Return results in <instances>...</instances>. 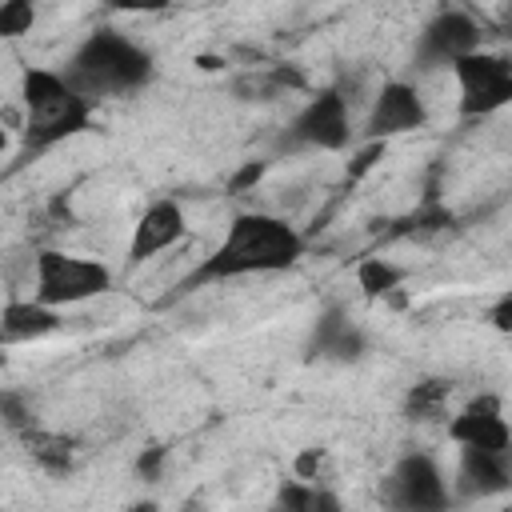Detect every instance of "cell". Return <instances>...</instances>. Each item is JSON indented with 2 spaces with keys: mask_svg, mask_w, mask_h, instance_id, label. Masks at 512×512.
<instances>
[{
  "mask_svg": "<svg viewBox=\"0 0 512 512\" xmlns=\"http://www.w3.org/2000/svg\"><path fill=\"white\" fill-rule=\"evenodd\" d=\"M0 420H4V428H8L12 436H20V432H28V428L36 424L32 404L24 400V392H16V388H4V392H0Z\"/></svg>",
  "mask_w": 512,
  "mask_h": 512,
  "instance_id": "obj_19",
  "label": "cell"
},
{
  "mask_svg": "<svg viewBox=\"0 0 512 512\" xmlns=\"http://www.w3.org/2000/svg\"><path fill=\"white\" fill-rule=\"evenodd\" d=\"M308 240L304 232L276 216V212H236L220 236V244L188 272L184 288H208L224 280H244V276H280L300 264Z\"/></svg>",
  "mask_w": 512,
  "mask_h": 512,
  "instance_id": "obj_1",
  "label": "cell"
},
{
  "mask_svg": "<svg viewBox=\"0 0 512 512\" xmlns=\"http://www.w3.org/2000/svg\"><path fill=\"white\" fill-rule=\"evenodd\" d=\"M276 504L280 508H292V512H336L340 508V496H332L320 480H284L280 492H276Z\"/></svg>",
  "mask_w": 512,
  "mask_h": 512,
  "instance_id": "obj_16",
  "label": "cell"
},
{
  "mask_svg": "<svg viewBox=\"0 0 512 512\" xmlns=\"http://www.w3.org/2000/svg\"><path fill=\"white\" fill-rule=\"evenodd\" d=\"M448 440L456 448H480V452H508L512 448V424L504 416V400L496 392L472 396L452 420Z\"/></svg>",
  "mask_w": 512,
  "mask_h": 512,
  "instance_id": "obj_11",
  "label": "cell"
},
{
  "mask_svg": "<svg viewBox=\"0 0 512 512\" xmlns=\"http://www.w3.org/2000/svg\"><path fill=\"white\" fill-rule=\"evenodd\" d=\"M20 444L32 456V464L44 468V472H52V476H64L72 468V460H76V440L64 436V432L40 428V424H32L28 432H20Z\"/></svg>",
  "mask_w": 512,
  "mask_h": 512,
  "instance_id": "obj_15",
  "label": "cell"
},
{
  "mask_svg": "<svg viewBox=\"0 0 512 512\" xmlns=\"http://www.w3.org/2000/svg\"><path fill=\"white\" fill-rule=\"evenodd\" d=\"M380 500L400 512H440V508L456 504V492H452V480L444 476L440 460L416 448V452H404L388 468V476L380 484Z\"/></svg>",
  "mask_w": 512,
  "mask_h": 512,
  "instance_id": "obj_6",
  "label": "cell"
},
{
  "mask_svg": "<svg viewBox=\"0 0 512 512\" xmlns=\"http://www.w3.org/2000/svg\"><path fill=\"white\" fill-rule=\"evenodd\" d=\"M112 268L100 256H80L64 248H40L32 256V296L52 308H76L112 292Z\"/></svg>",
  "mask_w": 512,
  "mask_h": 512,
  "instance_id": "obj_4",
  "label": "cell"
},
{
  "mask_svg": "<svg viewBox=\"0 0 512 512\" xmlns=\"http://www.w3.org/2000/svg\"><path fill=\"white\" fill-rule=\"evenodd\" d=\"M288 144L312 152H344L352 144V96L344 88L312 92L288 124Z\"/></svg>",
  "mask_w": 512,
  "mask_h": 512,
  "instance_id": "obj_7",
  "label": "cell"
},
{
  "mask_svg": "<svg viewBox=\"0 0 512 512\" xmlns=\"http://www.w3.org/2000/svg\"><path fill=\"white\" fill-rule=\"evenodd\" d=\"M400 280H404V268H396V264L384 260V256H368V260L356 264V284H360L364 296H372V300L392 296V292L400 288Z\"/></svg>",
  "mask_w": 512,
  "mask_h": 512,
  "instance_id": "obj_18",
  "label": "cell"
},
{
  "mask_svg": "<svg viewBox=\"0 0 512 512\" xmlns=\"http://www.w3.org/2000/svg\"><path fill=\"white\" fill-rule=\"evenodd\" d=\"M488 320H492V328H496V332H512V292H508V296H500V300L492 304Z\"/></svg>",
  "mask_w": 512,
  "mask_h": 512,
  "instance_id": "obj_24",
  "label": "cell"
},
{
  "mask_svg": "<svg viewBox=\"0 0 512 512\" xmlns=\"http://www.w3.org/2000/svg\"><path fill=\"white\" fill-rule=\"evenodd\" d=\"M480 36H484V32H480L476 16H468L464 8H444V12H436V16L416 32V44H412V68H416V72L452 68L460 56L484 48Z\"/></svg>",
  "mask_w": 512,
  "mask_h": 512,
  "instance_id": "obj_8",
  "label": "cell"
},
{
  "mask_svg": "<svg viewBox=\"0 0 512 512\" xmlns=\"http://www.w3.org/2000/svg\"><path fill=\"white\" fill-rule=\"evenodd\" d=\"M64 72L84 96H92L100 104V100H128V96L144 92L156 76V60L128 32L96 28L72 48Z\"/></svg>",
  "mask_w": 512,
  "mask_h": 512,
  "instance_id": "obj_2",
  "label": "cell"
},
{
  "mask_svg": "<svg viewBox=\"0 0 512 512\" xmlns=\"http://www.w3.org/2000/svg\"><path fill=\"white\" fill-rule=\"evenodd\" d=\"M188 236V212L176 196H156L148 208L136 216L132 236H128V268H140L164 252H172Z\"/></svg>",
  "mask_w": 512,
  "mask_h": 512,
  "instance_id": "obj_10",
  "label": "cell"
},
{
  "mask_svg": "<svg viewBox=\"0 0 512 512\" xmlns=\"http://www.w3.org/2000/svg\"><path fill=\"white\" fill-rule=\"evenodd\" d=\"M96 100L84 96L64 68H28L20 76V132L32 152H48L92 128Z\"/></svg>",
  "mask_w": 512,
  "mask_h": 512,
  "instance_id": "obj_3",
  "label": "cell"
},
{
  "mask_svg": "<svg viewBox=\"0 0 512 512\" xmlns=\"http://www.w3.org/2000/svg\"><path fill=\"white\" fill-rule=\"evenodd\" d=\"M448 72L456 80L460 120H488L512 104V60L504 52L476 48V52L460 56Z\"/></svg>",
  "mask_w": 512,
  "mask_h": 512,
  "instance_id": "obj_5",
  "label": "cell"
},
{
  "mask_svg": "<svg viewBox=\"0 0 512 512\" xmlns=\"http://www.w3.org/2000/svg\"><path fill=\"white\" fill-rule=\"evenodd\" d=\"M424 124H428L424 92L412 80H384L372 92V104L364 116V136L368 140H396V136L420 132Z\"/></svg>",
  "mask_w": 512,
  "mask_h": 512,
  "instance_id": "obj_9",
  "label": "cell"
},
{
  "mask_svg": "<svg viewBox=\"0 0 512 512\" xmlns=\"http://www.w3.org/2000/svg\"><path fill=\"white\" fill-rule=\"evenodd\" d=\"M36 24V4L32 0H4L0 4V36L4 40H16L24 32H32Z\"/></svg>",
  "mask_w": 512,
  "mask_h": 512,
  "instance_id": "obj_20",
  "label": "cell"
},
{
  "mask_svg": "<svg viewBox=\"0 0 512 512\" xmlns=\"http://www.w3.org/2000/svg\"><path fill=\"white\" fill-rule=\"evenodd\" d=\"M164 460H168V448H160V444H156V448H148V452L136 460V472H140L144 480H156V476H160V468H164Z\"/></svg>",
  "mask_w": 512,
  "mask_h": 512,
  "instance_id": "obj_23",
  "label": "cell"
},
{
  "mask_svg": "<svg viewBox=\"0 0 512 512\" xmlns=\"http://www.w3.org/2000/svg\"><path fill=\"white\" fill-rule=\"evenodd\" d=\"M508 488H512V448L508 452L456 448V472H452L456 500H488Z\"/></svg>",
  "mask_w": 512,
  "mask_h": 512,
  "instance_id": "obj_12",
  "label": "cell"
},
{
  "mask_svg": "<svg viewBox=\"0 0 512 512\" xmlns=\"http://www.w3.org/2000/svg\"><path fill=\"white\" fill-rule=\"evenodd\" d=\"M64 308H52L36 296L28 300H16L8 296L4 308H0V340L12 348V344H36V340H48L64 328Z\"/></svg>",
  "mask_w": 512,
  "mask_h": 512,
  "instance_id": "obj_13",
  "label": "cell"
},
{
  "mask_svg": "<svg viewBox=\"0 0 512 512\" xmlns=\"http://www.w3.org/2000/svg\"><path fill=\"white\" fill-rule=\"evenodd\" d=\"M364 348H368V340H364L360 324H352L340 308H328L316 320L312 340H308V352L320 356V360H332V364H352V360L364 356Z\"/></svg>",
  "mask_w": 512,
  "mask_h": 512,
  "instance_id": "obj_14",
  "label": "cell"
},
{
  "mask_svg": "<svg viewBox=\"0 0 512 512\" xmlns=\"http://www.w3.org/2000/svg\"><path fill=\"white\" fill-rule=\"evenodd\" d=\"M172 4L176 0H108L112 12H128V16H152V12H164Z\"/></svg>",
  "mask_w": 512,
  "mask_h": 512,
  "instance_id": "obj_22",
  "label": "cell"
},
{
  "mask_svg": "<svg viewBox=\"0 0 512 512\" xmlns=\"http://www.w3.org/2000/svg\"><path fill=\"white\" fill-rule=\"evenodd\" d=\"M320 468H324V448H304L296 460H292V472L300 480H320Z\"/></svg>",
  "mask_w": 512,
  "mask_h": 512,
  "instance_id": "obj_21",
  "label": "cell"
},
{
  "mask_svg": "<svg viewBox=\"0 0 512 512\" xmlns=\"http://www.w3.org/2000/svg\"><path fill=\"white\" fill-rule=\"evenodd\" d=\"M448 396H452L448 380H420L404 396V416L408 420H440L448 408Z\"/></svg>",
  "mask_w": 512,
  "mask_h": 512,
  "instance_id": "obj_17",
  "label": "cell"
}]
</instances>
